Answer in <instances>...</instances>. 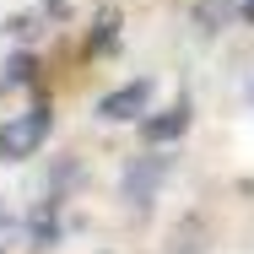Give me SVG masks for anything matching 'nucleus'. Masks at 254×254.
Returning <instances> with one entry per match:
<instances>
[{
    "instance_id": "nucleus-2",
    "label": "nucleus",
    "mask_w": 254,
    "mask_h": 254,
    "mask_svg": "<svg viewBox=\"0 0 254 254\" xmlns=\"http://www.w3.org/2000/svg\"><path fill=\"white\" fill-rule=\"evenodd\" d=\"M146 108H152V76H135V81L98 98V119L103 125H135V119H146Z\"/></svg>"
},
{
    "instance_id": "nucleus-4",
    "label": "nucleus",
    "mask_w": 254,
    "mask_h": 254,
    "mask_svg": "<svg viewBox=\"0 0 254 254\" xmlns=\"http://www.w3.org/2000/svg\"><path fill=\"white\" fill-rule=\"evenodd\" d=\"M157 179H162V162H157V157H135V162L125 168V200L130 205H152Z\"/></svg>"
},
{
    "instance_id": "nucleus-3",
    "label": "nucleus",
    "mask_w": 254,
    "mask_h": 254,
    "mask_svg": "<svg viewBox=\"0 0 254 254\" xmlns=\"http://www.w3.org/2000/svg\"><path fill=\"white\" fill-rule=\"evenodd\" d=\"M190 130V108L179 103V108H162V114H146L141 119V135H146V146H168V141H179Z\"/></svg>"
},
{
    "instance_id": "nucleus-1",
    "label": "nucleus",
    "mask_w": 254,
    "mask_h": 254,
    "mask_svg": "<svg viewBox=\"0 0 254 254\" xmlns=\"http://www.w3.org/2000/svg\"><path fill=\"white\" fill-rule=\"evenodd\" d=\"M49 125H54V114L44 103L27 108V114H16V119H5V125H0V162H27V157L49 141Z\"/></svg>"
},
{
    "instance_id": "nucleus-5",
    "label": "nucleus",
    "mask_w": 254,
    "mask_h": 254,
    "mask_svg": "<svg viewBox=\"0 0 254 254\" xmlns=\"http://www.w3.org/2000/svg\"><path fill=\"white\" fill-rule=\"evenodd\" d=\"M16 244H27V227H22L16 216H5V211H0V254L16 249Z\"/></svg>"
}]
</instances>
